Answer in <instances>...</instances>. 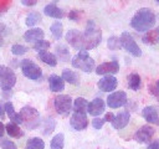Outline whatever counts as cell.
Here are the masks:
<instances>
[{
	"mask_svg": "<svg viewBox=\"0 0 159 149\" xmlns=\"http://www.w3.org/2000/svg\"><path fill=\"white\" fill-rule=\"evenodd\" d=\"M155 14L149 7L139 9L130 20V26L138 32H148L155 25Z\"/></svg>",
	"mask_w": 159,
	"mask_h": 149,
	"instance_id": "6da1fadb",
	"label": "cell"
},
{
	"mask_svg": "<svg viewBox=\"0 0 159 149\" xmlns=\"http://www.w3.org/2000/svg\"><path fill=\"white\" fill-rule=\"evenodd\" d=\"M101 40H102V31H101L99 26L93 20H88L87 25H86V30L83 32V48H82V51L88 52V50L97 47L99 45Z\"/></svg>",
	"mask_w": 159,
	"mask_h": 149,
	"instance_id": "7a4b0ae2",
	"label": "cell"
},
{
	"mask_svg": "<svg viewBox=\"0 0 159 149\" xmlns=\"http://www.w3.org/2000/svg\"><path fill=\"white\" fill-rule=\"evenodd\" d=\"M71 63L75 68L81 70L87 73L94 70V60L88 55L87 51H78V53L72 57Z\"/></svg>",
	"mask_w": 159,
	"mask_h": 149,
	"instance_id": "3957f363",
	"label": "cell"
},
{
	"mask_svg": "<svg viewBox=\"0 0 159 149\" xmlns=\"http://www.w3.org/2000/svg\"><path fill=\"white\" fill-rule=\"evenodd\" d=\"M19 114L21 117L22 124H25L27 129L32 130V129L39 127V124H40V114H39V112L34 107L25 106V107L21 108Z\"/></svg>",
	"mask_w": 159,
	"mask_h": 149,
	"instance_id": "277c9868",
	"label": "cell"
},
{
	"mask_svg": "<svg viewBox=\"0 0 159 149\" xmlns=\"http://www.w3.org/2000/svg\"><path fill=\"white\" fill-rule=\"evenodd\" d=\"M20 67H21L22 74H24L25 77L30 78V79L36 81V79H39V78L42 76V71H41L40 66L36 65V63H35L32 60H30V58L22 60L21 63H20Z\"/></svg>",
	"mask_w": 159,
	"mask_h": 149,
	"instance_id": "5b68a950",
	"label": "cell"
},
{
	"mask_svg": "<svg viewBox=\"0 0 159 149\" xmlns=\"http://www.w3.org/2000/svg\"><path fill=\"white\" fill-rule=\"evenodd\" d=\"M16 83L15 72L4 65L0 66V88L2 91H10Z\"/></svg>",
	"mask_w": 159,
	"mask_h": 149,
	"instance_id": "8992f818",
	"label": "cell"
},
{
	"mask_svg": "<svg viewBox=\"0 0 159 149\" xmlns=\"http://www.w3.org/2000/svg\"><path fill=\"white\" fill-rule=\"evenodd\" d=\"M119 40H120L122 47H123L127 52H129L132 56H135V57L142 56V50H140V47L138 46V43L135 42V40L133 38V36H132L129 32H122Z\"/></svg>",
	"mask_w": 159,
	"mask_h": 149,
	"instance_id": "52a82bcc",
	"label": "cell"
},
{
	"mask_svg": "<svg viewBox=\"0 0 159 149\" xmlns=\"http://www.w3.org/2000/svg\"><path fill=\"white\" fill-rule=\"evenodd\" d=\"M55 109L61 115H67L72 109V98L68 94H58L53 99Z\"/></svg>",
	"mask_w": 159,
	"mask_h": 149,
	"instance_id": "ba28073f",
	"label": "cell"
},
{
	"mask_svg": "<svg viewBox=\"0 0 159 149\" xmlns=\"http://www.w3.org/2000/svg\"><path fill=\"white\" fill-rule=\"evenodd\" d=\"M66 41L73 48L82 51V48H83V32H81L76 29H71L66 34Z\"/></svg>",
	"mask_w": 159,
	"mask_h": 149,
	"instance_id": "9c48e42d",
	"label": "cell"
},
{
	"mask_svg": "<svg viewBox=\"0 0 159 149\" xmlns=\"http://www.w3.org/2000/svg\"><path fill=\"white\" fill-rule=\"evenodd\" d=\"M96 73L101 76H112L119 71V63L117 60L109 61V62H103L96 67Z\"/></svg>",
	"mask_w": 159,
	"mask_h": 149,
	"instance_id": "30bf717a",
	"label": "cell"
},
{
	"mask_svg": "<svg viewBox=\"0 0 159 149\" xmlns=\"http://www.w3.org/2000/svg\"><path fill=\"white\" fill-rule=\"evenodd\" d=\"M127 103V93L124 91L112 92L107 97V106L109 108H119Z\"/></svg>",
	"mask_w": 159,
	"mask_h": 149,
	"instance_id": "8fae6325",
	"label": "cell"
},
{
	"mask_svg": "<svg viewBox=\"0 0 159 149\" xmlns=\"http://www.w3.org/2000/svg\"><path fill=\"white\" fill-rule=\"evenodd\" d=\"M155 133V129L152 127V125H142L134 134V140L140 143V144H144V143H149L153 138Z\"/></svg>",
	"mask_w": 159,
	"mask_h": 149,
	"instance_id": "7c38bea8",
	"label": "cell"
},
{
	"mask_svg": "<svg viewBox=\"0 0 159 149\" xmlns=\"http://www.w3.org/2000/svg\"><path fill=\"white\" fill-rule=\"evenodd\" d=\"M70 124L75 130H84L88 125V119H87V114L86 113H75L71 115L70 119Z\"/></svg>",
	"mask_w": 159,
	"mask_h": 149,
	"instance_id": "4fadbf2b",
	"label": "cell"
},
{
	"mask_svg": "<svg viewBox=\"0 0 159 149\" xmlns=\"http://www.w3.org/2000/svg\"><path fill=\"white\" fill-rule=\"evenodd\" d=\"M97 86L103 92H112V91H114L117 88L118 81H117V78L114 76H103L98 81Z\"/></svg>",
	"mask_w": 159,
	"mask_h": 149,
	"instance_id": "5bb4252c",
	"label": "cell"
},
{
	"mask_svg": "<svg viewBox=\"0 0 159 149\" xmlns=\"http://www.w3.org/2000/svg\"><path fill=\"white\" fill-rule=\"evenodd\" d=\"M104 107H106V103L102 98H94L92 102L88 103L87 112L96 118V117H98L99 114H102L104 112Z\"/></svg>",
	"mask_w": 159,
	"mask_h": 149,
	"instance_id": "9a60e30c",
	"label": "cell"
},
{
	"mask_svg": "<svg viewBox=\"0 0 159 149\" xmlns=\"http://www.w3.org/2000/svg\"><path fill=\"white\" fill-rule=\"evenodd\" d=\"M142 115L148 123L159 125V114H158V111L155 107H153V106L144 107L142 111Z\"/></svg>",
	"mask_w": 159,
	"mask_h": 149,
	"instance_id": "2e32d148",
	"label": "cell"
},
{
	"mask_svg": "<svg viewBox=\"0 0 159 149\" xmlns=\"http://www.w3.org/2000/svg\"><path fill=\"white\" fill-rule=\"evenodd\" d=\"M43 31L42 29L40 27H32L30 30H27L25 34H24V40L27 41V42H39V41H42L43 40Z\"/></svg>",
	"mask_w": 159,
	"mask_h": 149,
	"instance_id": "e0dca14e",
	"label": "cell"
},
{
	"mask_svg": "<svg viewBox=\"0 0 159 149\" xmlns=\"http://www.w3.org/2000/svg\"><path fill=\"white\" fill-rule=\"evenodd\" d=\"M129 119H130V113L128 111L120 112L117 115H114V119L112 120V127L114 129H122L129 123Z\"/></svg>",
	"mask_w": 159,
	"mask_h": 149,
	"instance_id": "ac0fdd59",
	"label": "cell"
},
{
	"mask_svg": "<svg viewBox=\"0 0 159 149\" xmlns=\"http://www.w3.org/2000/svg\"><path fill=\"white\" fill-rule=\"evenodd\" d=\"M43 14L46 16H50V17H53V19H62L65 16V11L62 9H60L55 2L47 4L43 7Z\"/></svg>",
	"mask_w": 159,
	"mask_h": 149,
	"instance_id": "d6986e66",
	"label": "cell"
},
{
	"mask_svg": "<svg viewBox=\"0 0 159 149\" xmlns=\"http://www.w3.org/2000/svg\"><path fill=\"white\" fill-rule=\"evenodd\" d=\"M48 87L52 92H61L65 88V81L62 79L61 76L51 74L48 77Z\"/></svg>",
	"mask_w": 159,
	"mask_h": 149,
	"instance_id": "ffe728a7",
	"label": "cell"
},
{
	"mask_svg": "<svg viewBox=\"0 0 159 149\" xmlns=\"http://www.w3.org/2000/svg\"><path fill=\"white\" fill-rule=\"evenodd\" d=\"M4 111H5V113L7 114V117H9V119L12 122V123H15V124H22V120H21V117H20V114L19 113H16L15 112V109H14V106H12V103L11 102H6L5 104H4Z\"/></svg>",
	"mask_w": 159,
	"mask_h": 149,
	"instance_id": "44dd1931",
	"label": "cell"
},
{
	"mask_svg": "<svg viewBox=\"0 0 159 149\" xmlns=\"http://www.w3.org/2000/svg\"><path fill=\"white\" fill-rule=\"evenodd\" d=\"M142 41L147 45H155L159 42V26L157 29H153L148 32H145V35L142 37Z\"/></svg>",
	"mask_w": 159,
	"mask_h": 149,
	"instance_id": "7402d4cb",
	"label": "cell"
},
{
	"mask_svg": "<svg viewBox=\"0 0 159 149\" xmlns=\"http://www.w3.org/2000/svg\"><path fill=\"white\" fill-rule=\"evenodd\" d=\"M62 79L65 81V82H68L70 84H78L80 83V77H78V74L75 72V71H72V70H68V68H65L63 71H62Z\"/></svg>",
	"mask_w": 159,
	"mask_h": 149,
	"instance_id": "603a6c76",
	"label": "cell"
},
{
	"mask_svg": "<svg viewBox=\"0 0 159 149\" xmlns=\"http://www.w3.org/2000/svg\"><path fill=\"white\" fill-rule=\"evenodd\" d=\"M55 50H56V58H58V60H61V61H63V62H67V61L71 60L70 50L66 47V45L60 43V45L56 46Z\"/></svg>",
	"mask_w": 159,
	"mask_h": 149,
	"instance_id": "cb8c5ba5",
	"label": "cell"
},
{
	"mask_svg": "<svg viewBox=\"0 0 159 149\" xmlns=\"http://www.w3.org/2000/svg\"><path fill=\"white\" fill-rule=\"evenodd\" d=\"M39 58H40L43 63H46V65H48V66L55 67V66L57 65V58H56V56H55L53 53H51L50 51L39 52Z\"/></svg>",
	"mask_w": 159,
	"mask_h": 149,
	"instance_id": "d4e9b609",
	"label": "cell"
},
{
	"mask_svg": "<svg viewBox=\"0 0 159 149\" xmlns=\"http://www.w3.org/2000/svg\"><path fill=\"white\" fill-rule=\"evenodd\" d=\"M5 130H6V133H7L10 137H12V138H16V139L24 135V132L20 129V127H19L17 124L12 123V122H10V123H7V124H6V127H5Z\"/></svg>",
	"mask_w": 159,
	"mask_h": 149,
	"instance_id": "484cf974",
	"label": "cell"
},
{
	"mask_svg": "<svg viewBox=\"0 0 159 149\" xmlns=\"http://www.w3.org/2000/svg\"><path fill=\"white\" fill-rule=\"evenodd\" d=\"M88 107V102L83 97H77L73 102V112L75 113H86Z\"/></svg>",
	"mask_w": 159,
	"mask_h": 149,
	"instance_id": "4316f807",
	"label": "cell"
},
{
	"mask_svg": "<svg viewBox=\"0 0 159 149\" xmlns=\"http://www.w3.org/2000/svg\"><path fill=\"white\" fill-rule=\"evenodd\" d=\"M40 22H41V15L37 11H31L26 16V20H25V24L27 26H30V27H34V26H36Z\"/></svg>",
	"mask_w": 159,
	"mask_h": 149,
	"instance_id": "83f0119b",
	"label": "cell"
},
{
	"mask_svg": "<svg viewBox=\"0 0 159 149\" xmlns=\"http://www.w3.org/2000/svg\"><path fill=\"white\" fill-rule=\"evenodd\" d=\"M26 149H45V143L41 138L34 137V138H30L27 140Z\"/></svg>",
	"mask_w": 159,
	"mask_h": 149,
	"instance_id": "f1b7e54d",
	"label": "cell"
},
{
	"mask_svg": "<svg viewBox=\"0 0 159 149\" xmlns=\"http://www.w3.org/2000/svg\"><path fill=\"white\" fill-rule=\"evenodd\" d=\"M128 87L132 91H138L140 87V77L138 73H130L128 76Z\"/></svg>",
	"mask_w": 159,
	"mask_h": 149,
	"instance_id": "f546056e",
	"label": "cell"
},
{
	"mask_svg": "<svg viewBox=\"0 0 159 149\" xmlns=\"http://www.w3.org/2000/svg\"><path fill=\"white\" fill-rule=\"evenodd\" d=\"M63 145H65V135H63L62 133L56 134V135L51 139V143H50L51 149H62Z\"/></svg>",
	"mask_w": 159,
	"mask_h": 149,
	"instance_id": "4dcf8cb0",
	"label": "cell"
},
{
	"mask_svg": "<svg viewBox=\"0 0 159 149\" xmlns=\"http://www.w3.org/2000/svg\"><path fill=\"white\" fill-rule=\"evenodd\" d=\"M50 30H51V34H52V36H53L55 38L58 40V38L62 37V34H63V26H62V24H61L60 21H55V22L51 25Z\"/></svg>",
	"mask_w": 159,
	"mask_h": 149,
	"instance_id": "1f68e13d",
	"label": "cell"
},
{
	"mask_svg": "<svg viewBox=\"0 0 159 149\" xmlns=\"http://www.w3.org/2000/svg\"><path fill=\"white\" fill-rule=\"evenodd\" d=\"M107 46H108L109 50H113V51L119 50V48L122 47L119 37H117V36H111V37L107 40Z\"/></svg>",
	"mask_w": 159,
	"mask_h": 149,
	"instance_id": "d6a6232c",
	"label": "cell"
},
{
	"mask_svg": "<svg viewBox=\"0 0 159 149\" xmlns=\"http://www.w3.org/2000/svg\"><path fill=\"white\" fill-rule=\"evenodd\" d=\"M11 52L15 56H21V55L27 52V47H25L24 45H20V43H15L11 46Z\"/></svg>",
	"mask_w": 159,
	"mask_h": 149,
	"instance_id": "836d02e7",
	"label": "cell"
},
{
	"mask_svg": "<svg viewBox=\"0 0 159 149\" xmlns=\"http://www.w3.org/2000/svg\"><path fill=\"white\" fill-rule=\"evenodd\" d=\"M55 125H56V122L52 119V118H47L45 120V125H43V134L45 135H48L53 129H55Z\"/></svg>",
	"mask_w": 159,
	"mask_h": 149,
	"instance_id": "e575fe53",
	"label": "cell"
},
{
	"mask_svg": "<svg viewBox=\"0 0 159 149\" xmlns=\"http://www.w3.org/2000/svg\"><path fill=\"white\" fill-rule=\"evenodd\" d=\"M50 42L46 41V40H42V41H39L36 43H34V50H36L37 52H42V51H47L48 47H50Z\"/></svg>",
	"mask_w": 159,
	"mask_h": 149,
	"instance_id": "d590c367",
	"label": "cell"
},
{
	"mask_svg": "<svg viewBox=\"0 0 159 149\" xmlns=\"http://www.w3.org/2000/svg\"><path fill=\"white\" fill-rule=\"evenodd\" d=\"M106 123L104 118H99V117H96L94 119H92V127L94 129H101L103 127V124Z\"/></svg>",
	"mask_w": 159,
	"mask_h": 149,
	"instance_id": "8d00e7d4",
	"label": "cell"
},
{
	"mask_svg": "<svg viewBox=\"0 0 159 149\" xmlns=\"http://www.w3.org/2000/svg\"><path fill=\"white\" fill-rule=\"evenodd\" d=\"M0 147H1V149H17V147H16V144L14 142L6 140V139L0 143Z\"/></svg>",
	"mask_w": 159,
	"mask_h": 149,
	"instance_id": "74e56055",
	"label": "cell"
},
{
	"mask_svg": "<svg viewBox=\"0 0 159 149\" xmlns=\"http://www.w3.org/2000/svg\"><path fill=\"white\" fill-rule=\"evenodd\" d=\"M148 88H149V93L150 94H153L155 97H159V86L157 84V82L155 83H150L148 86Z\"/></svg>",
	"mask_w": 159,
	"mask_h": 149,
	"instance_id": "f35d334b",
	"label": "cell"
},
{
	"mask_svg": "<svg viewBox=\"0 0 159 149\" xmlns=\"http://www.w3.org/2000/svg\"><path fill=\"white\" fill-rule=\"evenodd\" d=\"M80 16H81V11H78V10H71L68 12V19L72 21H78Z\"/></svg>",
	"mask_w": 159,
	"mask_h": 149,
	"instance_id": "ab89813d",
	"label": "cell"
},
{
	"mask_svg": "<svg viewBox=\"0 0 159 149\" xmlns=\"http://www.w3.org/2000/svg\"><path fill=\"white\" fill-rule=\"evenodd\" d=\"M10 1H6V0H0V12H4L7 10V7L10 6Z\"/></svg>",
	"mask_w": 159,
	"mask_h": 149,
	"instance_id": "60d3db41",
	"label": "cell"
},
{
	"mask_svg": "<svg viewBox=\"0 0 159 149\" xmlns=\"http://www.w3.org/2000/svg\"><path fill=\"white\" fill-rule=\"evenodd\" d=\"M147 149H159V139H155L152 143H149Z\"/></svg>",
	"mask_w": 159,
	"mask_h": 149,
	"instance_id": "b9f144b4",
	"label": "cell"
},
{
	"mask_svg": "<svg viewBox=\"0 0 159 149\" xmlns=\"http://www.w3.org/2000/svg\"><path fill=\"white\" fill-rule=\"evenodd\" d=\"M21 4L25 6H34L37 4V1L36 0H21Z\"/></svg>",
	"mask_w": 159,
	"mask_h": 149,
	"instance_id": "7bdbcfd3",
	"label": "cell"
},
{
	"mask_svg": "<svg viewBox=\"0 0 159 149\" xmlns=\"http://www.w3.org/2000/svg\"><path fill=\"white\" fill-rule=\"evenodd\" d=\"M113 119H114V114H113L112 112L106 113V115H104V120H106V122H111V123H112Z\"/></svg>",
	"mask_w": 159,
	"mask_h": 149,
	"instance_id": "ee69618b",
	"label": "cell"
},
{
	"mask_svg": "<svg viewBox=\"0 0 159 149\" xmlns=\"http://www.w3.org/2000/svg\"><path fill=\"white\" fill-rule=\"evenodd\" d=\"M4 134H5V125L0 122V138L4 137Z\"/></svg>",
	"mask_w": 159,
	"mask_h": 149,
	"instance_id": "f6af8a7d",
	"label": "cell"
},
{
	"mask_svg": "<svg viewBox=\"0 0 159 149\" xmlns=\"http://www.w3.org/2000/svg\"><path fill=\"white\" fill-rule=\"evenodd\" d=\"M1 45H2V36L0 35V46H1Z\"/></svg>",
	"mask_w": 159,
	"mask_h": 149,
	"instance_id": "bcb514c9",
	"label": "cell"
},
{
	"mask_svg": "<svg viewBox=\"0 0 159 149\" xmlns=\"http://www.w3.org/2000/svg\"><path fill=\"white\" fill-rule=\"evenodd\" d=\"M157 82H158V83H159V79H158V81H157Z\"/></svg>",
	"mask_w": 159,
	"mask_h": 149,
	"instance_id": "7dc6e473",
	"label": "cell"
},
{
	"mask_svg": "<svg viewBox=\"0 0 159 149\" xmlns=\"http://www.w3.org/2000/svg\"><path fill=\"white\" fill-rule=\"evenodd\" d=\"M158 2H159V0H158Z\"/></svg>",
	"mask_w": 159,
	"mask_h": 149,
	"instance_id": "c3c4849f",
	"label": "cell"
}]
</instances>
